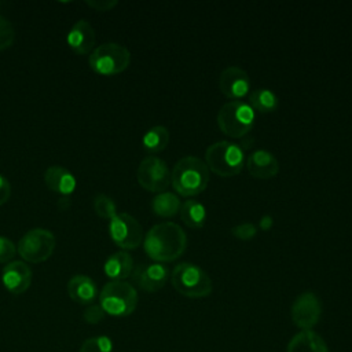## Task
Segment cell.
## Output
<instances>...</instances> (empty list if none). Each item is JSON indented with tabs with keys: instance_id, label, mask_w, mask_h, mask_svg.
<instances>
[{
	"instance_id": "obj_1",
	"label": "cell",
	"mask_w": 352,
	"mask_h": 352,
	"mask_svg": "<svg viewBox=\"0 0 352 352\" xmlns=\"http://www.w3.org/2000/svg\"><path fill=\"white\" fill-rule=\"evenodd\" d=\"M143 245L147 256L154 261H170L184 252L187 235L177 223L161 221L146 232Z\"/></svg>"
},
{
	"instance_id": "obj_2",
	"label": "cell",
	"mask_w": 352,
	"mask_h": 352,
	"mask_svg": "<svg viewBox=\"0 0 352 352\" xmlns=\"http://www.w3.org/2000/svg\"><path fill=\"white\" fill-rule=\"evenodd\" d=\"M209 182V168L204 160L195 155H184L176 161L170 172L173 188L184 195L192 197L204 191Z\"/></svg>"
},
{
	"instance_id": "obj_3",
	"label": "cell",
	"mask_w": 352,
	"mask_h": 352,
	"mask_svg": "<svg viewBox=\"0 0 352 352\" xmlns=\"http://www.w3.org/2000/svg\"><path fill=\"white\" fill-rule=\"evenodd\" d=\"M170 282L180 294L191 298L206 297L213 289L209 274L202 267L191 261L177 263L172 270Z\"/></svg>"
},
{
	"instance_id": "obj_4",
	"label": "cell",
	"mask_w": 352,
	"mask_h": 352,
	"mask_svg": "<svg viewBox=\"0 0 352 352\" xmlns=\"http://www.w3.org/2000/svg\"><path fill=\"white\" fill-rule=\"evenodd\" d=\"M245 160L242 147L231 140H217L210 143L205 151V162L208 168L224 177L239 173L245 166Z\"/></svg>"
},
{
	"instance_id": "obj_5",
	"label": "cell",
	"mask_w": 352,
	"mask_h": 352,
	"mask_svg": "<svg viewBox=\"0 0 352 352\" xmlns=\"http://www.w3.org/2000/svg\"><path fill=\"white\" fill-rule=\"evenodd\" d=\"M254 110L243 99H231L217 111L219 128L231 138H241L250 132L254 124Z\"/></svg>"
},
{
	"instance_id": "obj_6",
	"label": "cell",
	"mask_w": 352,
	"mask_h": 352,
	"mask_svg": "<svg viewBox=\"0 0 352 352\" xmlns=\"http://www.w3.org/2000/svg\"><path fill=\"white\" fill-rule=\"evenodd\" d=\"M99 304L111 316H128L138 305V292L125 280H110L99 293Z\"/></svg>"
},
{
	"instance_id": "obj_7",
	"label": "cell",
	"mask_w": 352,
	"mask_h": 352,
	"mask_svg": "<svg viewBox=\"0 0 352 352\" xmlns=\"http://www.w3.org/2000/svg\"><path fill=\"white\" fill-rule=\"evenodd\" d=\"M91 69L103 76H111L124 72L131 62L129 50L118 43H103L89 54Z\"/></svg>"
},
{
	"instance_id": "obj_8",
	"label": "cell",
	"mask_w": 352,
	"mask_h": 352,
	"mask_svg": "<svg viewBox=\"0 0 352 352\" xmlns=\"http://www.w3.org/2000/svg\"><path fill=\"white\" fill-rule=\"evenodd\" d=\"M56 246L55 235L47 228H32L18 242V253L28 263H43L51 257Z\"/></svg>"
},
{
	"instance_id": "obj_9",
	"label": "cell",
	"mask_w": 352,
	"mask_h": 352,
	"mask_svg": "<svg viewBox=\"0 0 352 352\" xmlns=\"http://www.w3.org/2000/svg\"><path fill=\"white\" fill-rule=\"evenodd\" d=\"M136 177L143 188L161 192L170 184V169L162 158L157 155H146L138 166Z\"/></svg>"
},
{
	"instance_id": "obj_10",
	"label": "cell",
	"mask_w": 352,
	"mask_h": 352,
	"mask_svg": "<svg viewBox=\"0 0 352 352\" xmlns=\"http://www.w3.org/2000/svg\"><path fill=\"white\" fill-rule=\"evenodd\" d=\"M109 232L113 242L122 249H135L142 243L143 228L140 223L129 213H117L109 224Z\"/></svg>"
},
{
	"instance_id": "obj_11",
	"label": "cell",
	"mask_w": 352,
	"mask_h": 352,
	"mask_svg": "<svg viewBox=\"0 0 352 352\" xmlns=\"http://www.w3.org/2000/svg\"><path fill=\"white\" fill-rule=\"evenodd\" d=\"M293 323L301 330H311L320 319L322 302L316 293L302 292L300 293L290 308Z\"/></svg>"
},
{
	"instance_id": "obj_12",
	"label": "cell",
	"mask_w": 352,
	"mask_h": 352,
	"mask_svg": "<svg viewBox=\"0 0 352 352\" xmlns=\"http://www.w3.org/2000/svg\"><path fill=\"white\" fill-rule=\"evenodd\" d=\"M220 91L231 99H242L250 92V77L239 66H227L219 76Z\"/></svg>"
},
{
	"instance_id": "obj_13",
	"label": "cell",
	"mask_w": 352,
	"mask_h": 352,
	"mask_svg": "<svg viewBox=\"0 0 352 352\" xmlns=\"http://www.w3.org/2000/svg\"><path fill=\"white\" fill-rule=\"evenodd\" d=\"M169 276V270L160 261L143 263L132 271V278L138 286L146 292H157L164 287Z\"/></svg>"
},
{
	"instance_id": "obj_14",
	"label": "cell",
	"mask_w": 352,
	"mask_h": 352,
	"mask_svg": "<svg viewBox=\"0 0 352 352\" xmlns=\"http://www.w3.org/2000/svg\"><path fill=\"white\" fill-rule=\"evenodd\" d=\"M32 270L30 267L21 260L10 261L6 264L1 272V280L4 287L12 294L25 293L32 283Z\"/></svg>"
},
{
	"instance_id": "obj_15",
	"label": "cell",
	"mask_w": 352,
	"mask_h": 352,
	"mask_svg": "<svg viewBox=\"0 0 352 352\" xmlns=\"http://www.w3.org/2000/svg\"><path fill=\"white\" fill-rule=\"evenodd\" d=\"M245 165L249 173L258 179H270L279 172V162L276 157L265 148L252 151L245 160Z\"/></svg>"
},
{
	"instance_id": "obj_16",
	"label": "cell",
	"mask_w": 352,
	"mask_h": 352,
	"mask_svg": "<svg viewBox=\"0 0 352 352\" xmlns=\"http://www.w3.org/2000/svg\"><path fill=\"white\" fill-rule=\"evenodd\" d=\"M96 41L92 25L87 19H78L67 33V44L77 55L91 54Z\"/></svg>"
},
{
	"instance_id": "obj_17",
	"label": "cell",
	"mask_w": 352,
	"mask_h": 352,
	"mask_svg": "<svg viewBox=\"0 0 352 352\" xmlns=\"http://www.w3.org/2000/svg\"><path fill=\"white\" fill-rule=\"evenodd\" d=\"M67 294L69 297L82 305H91L98 297L96 283L87 275L77 274L72 276L67 282Z\"/></svg>"
},
{
	"instance_id": "obj_18",
	"label": "cell",
	"mask_w": 352,
	"mask_h": 352,
	"mask_svg": "<svg viewBox=\"0 0 352 352\" xmlns=\"http://www.w3.org/2000/svg\"><path fill=\"white\" fill-rule=\"evenodd\" d=\"M44 183L51 191L62 195H69L76 188V179L72 172L59 165L47 168L44 172Z\"/></svg>"
},
{
	"instance_id": "obj_19",
	"label": "cell",
	"mask_w": 352,
	"mask_h": 352,
	"mask_svg": "<svg viewBox=\"0 0 352 352\" xmlns=\"http://www.w3.org/2000/svg\"><path fill=\"white\" fill-rule=\"evenodd\" d=\"M103 270H104V274L110 279L124 280L133 271V258L125 250L116 252V253H113L111 256L107 257V260L104 261Z\"/></svg>"
},
{
	"instance_id": "obj_20",
	"label": "cell",
	"mask_w": 352,
	"mask_h": 352,
	"mask_svg": "<svg viewBox=\"0 0 352 352\" xmlns=\"http://www.w3.org/2000/svg\"><path fill=\"white\" fill-rule=\"evenodd\" d=\"M286 352H329L324 340L314 330H301L289 342Z\"/></svg>"
},
{
	"instance_id": "obj_21",
	"label": "cell",
	"mask_w": 352,
	"mask_h": 352,
	"mask_svg": "<svg viewBox=\"0 0 352 352\" xmlns=\"http://www.w3.org/2000/svg\"><path fill=\"white\" fill-rule=\"evenodd\" d=\"M179 212H180V219L188 227L198 228V227H202L206 221V208L201 201L195 198L186 199L182 204Z\"/></svg>"
},
{
	"instance_id": "obj_22",
	"label": "cell",
	"mask_w": 352,
	"mask_h": 352,
	"mask_svg": "<svg viewBox=\"0 0 352 352\" xmlns=\"http://www.w3.org/2000/svg\"><path fill=\"white\" fill-rule=\"evenodd\" d=\"M246 102L252 106V109L254 111H260V113L274 111L279 104L276 94L272 89L265 88V87L256 88V89L250 91Z\"/></svg>"
},
{
	"instance_id": "obj_23",
	"label": "cell",
	"mask_w": 352,
	"mask_h": 352,
	"mask_svg": "<svg viewBox=\"0 0 352 352\" xmlns=\"http://www.w3.org/2000/svg\"><path fill=\"white\" fill-rule=\"evenodd\" d=\"M182 202L177 194L172 191L157 192L151 199V208L154 213L162 217H170L180 210Z\"/></svg>"
},
{
	"instance_id": "obj_24",
	"label": "cell",
	"mask_w": 352,
	"mask_h": 352,
	"mask_svg": "<svg viewBox=\"0 0 352 352\" xmlns=\"http://www.w3.org/2000/svg\"><path fill=\"white\" fill-rule=\"evenodd\" d=\"M169 139H170V133L166 126L154 125L144 132L142 138V143L147 151L158 153L168 146Z\"/></svg>"
},
{
	"instance_id": "obj_25",
	"label": "cell",
	"mask_w": 352,
	"mask_h": 352,
	"mask_svg": "<svg viewBox=\"0 0 352 352\" xmlns=\"http://www.w3.org/2000/svg\"><path fill=\"white\" fill-rule=\"evenodd\" d=\"M94 209H95V213L102 219L111 220L117 214L116 202L106 194H98L94 198Z\"/></svg>"
},
{
	"instance_id": "obj_26",
	"label": "cell",
	"mask_w": 352,
	"mask_h": 352,
	"mask_svg": "<svg viewBox=\"0 0 352 352\" xmlns=\"http://www.w3.org/2000/svg\"><path fill=\"white\" fill-rule=\"evenodd\" d=\"M113 349V342L109 337L106 336H96L87 338L78 352H111Z\"/></svg>"
},
{
	"instance_id": "obj_27",
	"label": "cell",
	"mask_w": 352,
	"mask_h": 352,
	"mask_svg": "<svg viewBox=\"0 0 352 352\" xmlns=\"http://www.w3.org/2000/svg\"><path fill=\"white\" fill-rule=\"evenodd\" d=\"M14 36L15 33L11 22L6 16L0 15V51L8 48L12 44Z\"/></svg>"
},
{
	"instance_id": "obj_28",
	"label": "cell",
	"mask_w": 352,
	"mask_h": 352,
	"mask_svg": "<svg viewBox=\"0 0 352 352\" xmlns=\"http://www.w3.org/2000/svg\"><path fill=\"white\" fill-rule=\"evenodd\" d=\"M231 232H232V235H235L239 239H250L252 236L256 235L257 227L252 221H242V223H238L236 226H234L231 228Z\"/></svg>"
},
{
	"instance_id": "obj_29",
	"label": "cell",
	"mask_w": 352,
	"mask_h": 352,
	"mask_svg": "<svg viewBox=\"0 0 352 352\" xmlns=\"http://www.w3.org/2000/svg\"><path fill=\"white\" fill-rule=\"evenodd\" d=\"M106 312L103 311V308L100 307V304H91L84 309L82 318L87 323L89 324H96L99 322H102L104 319Z\"/></svg>"
},
{
	"instance_id": "obj_30",
	"label": "cell",
	"mask_w": 352,
	"mask_h": 352,
	"mask_svg": "<svg viewBox=\"0 0 352 352\" xmlns=\"http://www.w3.org/2000/svg\"><path fill=\"white\" fill-rule=\"evenodd\" d=\"M16 253V248L11 239L7 236H0V263H10Z\"/></svg>"
},
{
	"instance_id": "obj_31",
	"label": "cell",
	"mask_w": 352,
	"mask_h": 352,
	"mask_svg": "<svg viewBox=\"0 0 352 352\" xmlns=\"http://www.w3.org/2000/svg\"><path fill=\"white\" fill-rule=\"evenodd\" d=\"M85 4L95 11H109L118 4L117 0H87Z\"/></svg>"
},
{
	"instance_id": "obj_32",
	"label": "cell",
	"mask_w": 352,
	"mask_h": 352,
	"mask_svg": "<svg viewBox=\"0 0 352 352\" xmlns=\"http://www.w3.org/2000/svg\"><path fill=\"white\" fill-rule=\"evenodd\" d=\"M10 197H11V184L3 175H0V206L4 205Z\"/></svg>"
},
{
	"instance_id": "obj_33",
	"label": "cell",
	"mask_w": 352,
	"mask_h": 352,
	"mask_svg": "<svg viewBox=\"0 0 352 352\" xmlns=\"http://www.w3.org/2000/svg\"><path fill=\"white\" fill-rule=\"evenodd\" d=\"M271 226H272V216H270V214L263 216L261 220H260V227H261L263 230H267V228H270Z\"/></svg>"
}]
</instances>
